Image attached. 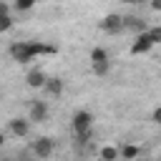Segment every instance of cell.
Returning <instances> with one entry per match:
<instances>
[{
	"label": "cell",
	"instance_id": "obj_1",
	"mask_svg": "<svg viewBox=\"0 0 161 161\" xmlns=\"http://www.w3.org/2000/svg\"><path fill=\"white\" fill-rule=\"evenodd\" d=\"M8 53L18 63H30V60H35L40 55H55L58 48L55 45H48L43 40H15V43L8 45Z\"/></svg>",
	"mask_w": 161,
	"mask_h": 161
},
{
	"label": "cell",
	"instance_id": "obj_2",
	"mask_svg": "<svg viewBox=\"0 0 161 161\" xmlns=\"http://www.w3.org/2000/svg\"><path fill=\"white\" fill-rule=\"evenodd\" d=\"M88 58H91V68H93V73H96V75H101V78H103V75H108V70H111V55H108V50H106V48H101V45H98V48H93Z\"/></svg>",
	"mask_w": 161,
	"mask_h": 161
},
{
	"label": "cell",
	"instance_id": "obj_3",
	"mask_svg": "<svg viewBox=\"0 0 161 161\" xmlns=\"http://www.w3.org/2000/svg\"><path fill=\"white\" fill-rule=\"evenodd\" d=\"M98 28H101L103 33H108V35H118V33L126 30V18H123V15H116V13H108L106 18H101Z\"/></svg>",
	"mask_w": 161,
	"mask_h": 161
},
{
	"label": "cell",
	"instance_id": "obj_4",
	"mask_svg": "<svg viewBox=\"0 0 161 161\" xmlns=\"http://www.w3.org/2000/svg\"><path fill=\"white\" fill-rule=\"evenodd\" d=\"M156 43H153V38H151V33L148 30H143V33H136V38H133V43H131V55H146V53H151V48H153Z\"/></svg>",
	"mask_w": 161,
	"mask_h": 161
},
{
	"label": "cell",
	"instance_id": "obj_5",
	"mask_svg": "<svg viewBox=\"0 0 161 161\" xmlns=\"http://www.w3.org/2000/svg\"><path fill=\"white\" fill-rule=\"evenodd\" d=\"M70 128H73L75 133L93 128V113H91V111H75L73 118H70Z\"/></svg>",
	"mask_w": 161,
	"mask_h": 161
},
{
	"label": "cell",
	"instance_id": "obj_6",
	"mask_svg": "<svg viewBox=\"0 0 161 161\" xmlns=\"http://www.w3.org/2000/svg\"><path fill=\"white\" fill-rule=\"evenodd\" d=\"M30 118H10L8 121V133H13L15 138H25L30 133Z\"/></svg>",
	"mask_w": 161,
	"mask_h": 161
},
{
	"label": "cell",
	"instance_id": "obj_7",
	"mask_svg": "<svg viewBox=\"0 0 161 161\" xmlns=\"http://www.w3.org/2000/svg\"><path fill=\"white\" fill-rule=\"evenodd\" d=\"M30 151H33L38 158H48V156L53 153V138H48V136H38V138L30 143Z\"/></svg>",
	"mask_w": 161,
	"mask_h": 161
},
{
	"label": "cell",
	"instance_id": "obj_8",
	"mask_svg": "<svg viewBox=\"0 0 161 161\" xmlns=\"http://www.w3.org/2000/svg\"><path fill=\"white\" fill-rule=\"evenodd\" d=\"M25 83H28V88H33V91H43L45 83H48V75H45L43 68H33V70H28Z\"/></svg>",
	"mask_w": 161,
	"mask_h": 161
},
{
	"label": "cell",
	"instance_id": "obj_9",
	"mask_svg": "<svg viewBox=\"0 0 161 161\" xmlns=\"http://www.w3.org/2000/svg\"><path fill=\"white\" fill-rule=\"evenodd\" d=\"M28 118H30L33 123H43V121L48 118V103H45V101H40V98L30 101V111H28Z\"/></svg>",
	"mask_w": 161,
	"mask_h": 161
},
{
	"label": "cell",
	"instance_id": "obj_10",
	"mask_svg": "<svg viewBox=\"0 0 161 161\" xmlns=\"http://www.w3.org/2000/svg\"><path fill=\"white\" fill-rule=\"evenodd\" d=\"M126 30H133V33H143L148 30L146 20L143 18H136V15H126Z\"/></svg>",
	"mask_w": 161,
	"mask_h": 161
},
{
	"label": "cell",
	"instance_id": "obj_11",
	"mask_svg": "<svg viewBox=\"0 0 161 161\" xmlns=\"http://www.w3.org/2000/svg\"><path fill=\"white\" fill-rule=\"evenodd\" d=\"M63 88H65V86H63V80H60V78H55V75L50 78V75H48V83H45V88H43V91H45V93H50V96H60V93H63Z\"/></svg>",
	"mask_w": 161,
	"mask_h": 161
},
{
	"label": "cell",
	"instance_id": "obj_12",
	"mask_svg": "<svg viewBox=\"0 0 161 161\" xmlns=\"http://www.w3.org/2000/svg\"><path fill=\"white\" fill-rule=\"evenodd\" d=\"M118 148H121V158H126V161L141 156V148H138L136 143H123V146H118Z\"/></svg>",
	"mask_w": 161,
	"mask_h": 161
},
{
	"label": "cell",
	"instance_id": "obj_13",
	"mask_svg": "<svg viewBox=\"0 0 161 161\" xmlns=\"http://www.w3.org/2000/svg\"><path fill=\"white\" fill-rule=\"evenodd\" d=\"M98 156L103 161H116V158H121V148H116V146H101Z\"/></svg>",
	"mask_w": 161,
	"mask_h": 161
},
{
	"label": "cell",
	"instance_id": "obj_14",
	"mask_svg": "<svg viewBox=\"0 0 161 161\" xmlns=\"http://www.w3.org/2000/svg\"><path fill=\"white\" fill-rule=\"evenodd\" d=\"M10 28H13V15H10V13L0 15V33H8Z\"/></svg>",
	"mask_w": 161,
	"mask_h": 161
},
{
	"label": "cell",
	"instance_id": "obj_15",
	"mask_svg": "<svg viewBox=\"0 0 161 161\" xmlns=\"http://www.w3.org/2000/svg\"><path fill=\"white\" fill-rule=\"evenodd\" d=\"M35 3H38V0H15L13 5H15V10H18V13H25V10H30Z\"/></svg>",
	"mask_w": 161,
	"mask_h": 161
},
{
	"label": "cell",
	"instance_id": "obj_16",
	"mask_svg": "<svg viewBox=\"0 0 161 161\" xmlns=\"http://www.w3.org/2000/svg\"><path fill=\"white\" fill-rule=\"evenodd\" d=\"M148 33H151V38H153V43L158 45V43H161V25H153V28H148Z\"/></svg>",
	"mask_w": 161,
	"mask_h": 161
},
{
	"label": "cell",
	"instance_id": "obj_17",
	"mask_svg": "<svg viewBox=\"0 0 161 161\" xmlns=\"http://www.w3.org/2000/svg\"><path fill=\"white\" fill-rule=\"evenodd\" d=\"M148 5H151V10L161 13V0H148Z\"/></svg>",
	"mask_w": 161,
	"mask_h": 161
},
{
	"label": "cell",
	"instance_id": "obj_18",
	"mask_svg": "<svg viewBox=\"0 0 161 161\" xmlns=\"http://www.w3.org/2000/svg\"><path fill=\"white\" fill-rule=\"evenodd\" d=\"M121 3H126V5H143V3H148V0H121Z\"/></svg>",
	"mask_w": 161,
	"mask_h": 161
},
{
	"label": "cell",
	"instance_id": "obj_19",
	"mask_svg": "<svg viewBox=\"0 0 161 161\" xmlns=\"http://www.w3.org/2000/svg\"><path fill=\"white\" fill-rule=\"evenodd\" d=\"M153 121H156V123H158V126H161V106H158V108H156V111H153Z\"/></svg>",
	"mask_w": 161,
	"mask_h": 161
}]
</instances>
